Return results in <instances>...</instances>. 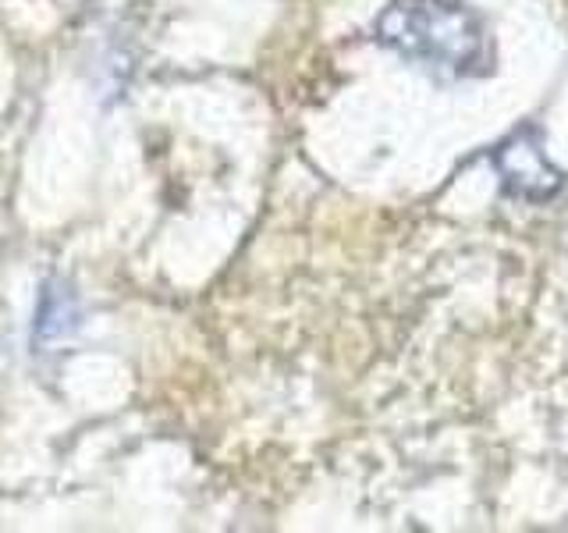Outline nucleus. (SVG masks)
<instances>
[{
	"label": "nucleus",
	"instance_id": "1",
	"mask_svg": "<svg viewBox=\"0 0 568 533\" xmlns=\"http://www.w3.org/2000/svg\"><path fill=\"white\" fill-rule=\"evenodd\" d=\"M377 40L440 79H479L494 61L484 22L462 0H395L377 18Z\"/></svg>",
	"mask_w": 568,
	"mask_h": 533
},
{
	"label": "nucleus",
	"instance_id": "2",
	"mask_svg": "<svg viewBox=\"0 0 568 533\" xmlns=\"http://www.w3.org/2000/svg\"><path fill=\"white\" fill-rule=\"evenodd\" d=\"M490 160L497 174H501L505 192L515 195V200L547 203V200H555L565 185V174L547 160V150L537 129L511 132L505 142H497L490 150Z\"/></svg>",
	"mask_w": 568,
	"mask_h": 533
},
{
	"label": "nucleus",
	"instance_id": "3",
	"mask_svg": "<svg viewBox=\"0 0 568 533\" xmlns=\"http://www.w3.org/2000/svg\"><path fill=\"white\" fill-rule=\"evenodd\" d=\"M79 295L68 281L50 278L40 292V302H36V320H32V342L36 345H53L68 338L79 328Z\"/></svg>",
	"mask_w": 568,
	"mask_h": 533
}]
</instances>
